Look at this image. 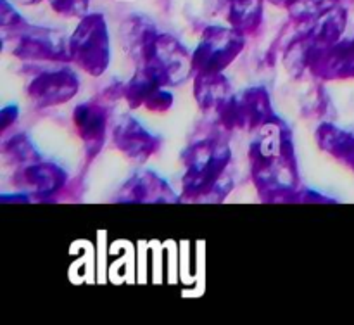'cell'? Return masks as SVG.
<instances>
[{
  "instance_id": "obj_1",
  "label": "cell",
  "mask_w": 354,
  "mask_h": 325,
  "mask_svg": "<svg viewBox=\"0 0 354 325\" xmlns=\"http://www.w3.org/2000/svg\"><path fill=\"white\" fill-rule=\"evenodd\" d=\"M251 178L263 203H290L301 187L292 131L275 116L256 130L249 147Z\"/></svg>"
},
{
  "instance_id": "obj_2",
  "label": "cell",
  "mask_w": 354,
  "mask_h": 325,
  "mask_svg": "<svg viewBox=\"0 0 354 325\" xmlns=\"http://www.w3.org/2000/svg\"><path fill=\"white\" fill-rule=\"evenodd\" d=\"M182 201L221 203L230 194L234 178L228 173L232 149L218 137H207L182 152Z\"/></svg>"
},
{
  "instance_id": "obj_3",
  "label": "cell",
  "mask_w": 354,
  "mask_h": 325,
  "mask_svg": "<svg viewBox=\"0 0 354 325\" xmlns=\"http://www.w3.org/2000/svg\"><path fill=\"white\" fill-rule=\"evenodd\" d=\"M71 62L90 76L106 73L111 62V40L106 17L102 14H86L69 37Z\"/></svg>"
},
{
  "instance_id": "obj_4",
  "label": "cell",
  "mask_w": 354,
  "mask_h": 325,
  "mask_svg": "<svg viewBox=\"0 0 354 325\" xmlns=\"http://www.w3.org/2000/svg\"><path fill=\"white\" fill-rule=\"evenodd\" d=\"M245 35L235 28L207 26L192 52L194 71L204 75L223 73L241 55Z\"/></svg>"
},
{
  "instance_id": "obj_5",
  "label": "cell",
  "mask_w": 354,
  "mask_h": 325,
  "mask_svg": "<svg viewBox=\"0 0 354 325\" xmlns=\"http://www.w3.org/2000/svg\"><path fill=\"white\" fill-rule=\"evenodd\" d=\"M277 116L265 86H251L241 95H230L220 107L218 118L225 130L256 131Z\"/></svg>"
},
{
  "instance_id": "obj_6",
  "label": "cell",
  "mask_w": 354,
  "mask_h": 325,
  "mask_svg": "<svg viewBox=\"0 0 354 325\" xmlns=\"http://www.w3.org/2000/svg\"><path fill=\"white\" fill-rule=\"evenodd\" d=\"M140 66L154 69L166 86H175L194 75L192 54L173 35L159 31L151 54Z\"/></svg>"
},
{
  "instance_id": "obj_7",
  "label": "cell",
  "mask_w": 354,
  "mask_h": 325,
  "mask_svg": "<svg viewBox=\"0 0 354 325\" xmlns=\"http://www.w3.org/2000/svg\"><path fill=\"white\" fill-rule=\"evenodd\" d=\"M16 35L17 44L12 54L21 61H71L69 40L66 41V38L57 31L26 24Z\"/></svg>"
},
{
  "instance_id": "obj_8",
  "label": "cell",
  "mask_w": 354,
  "mask_h": 325,
  "mask_svg": "<svg viewBox=\"0 0 354 325\" xmlns=\"http://www.w3.org/2000/svg\"><path fill=\"white\" fill-rule=\"evenodd\" d=\"M123 97L131 109L145 107L154 113H165L173 106V93L166 90L161 76L147 66H138L133 78L124 85Z\"/></svg>"
},
{
  "instance_id": "obj_9",
  "label": "cell",
  "mask_w": 354,
  "mask_h": 325,
  "mask_svg": "<svg viewBox=\"0 0 354 325\" xmlns=\"http://www.w3.org/2000/svg\"><path fill=\"white\" fill-rule=\"evenodd\" d=\"M182 197L156 171L144 169L131 175L114 196V203L123 204H175Z\"/></svg>"
},
{
  "instance_id": "obj_10",
  "label": "cell",
  "mask_w": 354,
  "mask_h": 325,
  "mask_svg": "<svg viewBox=\"0 0 354 325\" xmlns=\"http://www.w3.org/2000/svg\"><path fill=\"white\" fill-rule=\"evenodd\" d=\"M80 90V78L69 68L44 71L28 85V95L38 107L61 106L69 102Z\"/></svg>"
},
{
  "instance_id": "obj_11",
  "label": "cell",
  "mask_w": 354,
  "mask_h": 325,
  "mask_svg": "<svg viewBox=\"0 0 354 325\" xmlns=\"http://www.w3.org/2000/svg\"><path fill=\"white\" fill-rule=\"evenodd\" d=\"M113 142L118 151L135 161H147L161 145V138L151 133L130 114H121L113 123Z\"/></svg>"
},
{
  "instance_id": "obj_12",
  "label": "cell",
  "mask_w": 354,
  "mask_h": 325,
  "mask_svg": "<svg viewBox=\"0 0 354 325\" xmlns=\"http://www.w3.org/2000/svg\"><path fill=\"white\" fill-rule=\"evenodd\" d=\"M73 123L85 145L86 159H93L106 144L107 109L99 102H82L73 111Z\"/></svg>"
},
{
  "instance_id": "obj_13",
  "label": "cell",
  "mask_w": 354,
  "mask_h": 325,
  "mask_svg": "<svg viewBox=\"0 0 354 325\" xmlns=\"http://www.w3.org/2000/svg\"><path fill=\"white\" fill-rule=\"evenodd\" d=\"M310 71L322 80L354 78V38L341 40L311 61Z\"/></svg>"
},
{
  "instance_id": "obj_14",
  "label": "cell",
  "mask_w": 354,
  "mask_h": 325,
  "mask_svg": "<svg viewBox=\"0 0 354 325\" xmlns=\"http://www.w3.org/2000/svg\"><path fill=\"white\" fill-rule=\"evenodd\" d=\"M19 176L24 185H30L33 189L35 197L44 199L45 203H48V199L61 192L68 183L66 169L55 162L48 161H37L26 165L19 171Z\"/></svg>"
},
{
  "instance_id": "obj_15",
  "label": "cell",
  "mask_w": 354,
  "mask_h": 325,
  "mask_svg": "<svg viewBox=\"0 0 354 325\" xmlns=\"http://www.w3.org/2000/svg\"><path fill=\"white\" fill-rule=\"evenodd\" d=\"M158 35L159 31L156 30L152 21H149L147 17L133 14V16H130L124 21L123 41L127 45V50L138 62V66L149 57Z\"/></svg>"
},
{
  "instance_id": "obj_16",
  "label": "cell",
  "mask_w": 354,
  "mask_h": 325,
  "mask_svg": "<svg viewBox=\"0 0 354 325\" xmlns=\"http://www.w3.org/2000/svg\"><path fill=\"white\" fill-rule=\"evenodd\" d=\"M318 147L354 171V135L334 123H322L317 128Z\"/></svg>"
},
{
  "instance_id": "obj_17",
  "label": "cell",
  "mask_w": 354,
  "mask_h": 325,
  "mask_svg": "<svg viewBox=\"0 0 354 325\" xmlns=\"http://www.w3.org/2000/svg\"><path fill=\"white\" fill-rule=\"evenodd\" d=\"M230 92V82H228L223 73H214V75L196 73V78H194V97H196L201 109H218L232 95Z\"/></svg>"
},
{
  "instance_id": "obj_18",
  "label": "cell",
  "mask_w": 354,
  "mask_h": 325,
  "mask_svg": "<svg viewBox=\"0 0 354 325\" xmlns=\"http://www.w3.org/2000/svg\"><path fill=\"white\" fill-rule=\"evenodd\" d=\"M227 19L235 30L252 35L263 23V0H228Z\"/></svg>"
},
{
  "instance_id": "obj_19",
  "label": "cell",
  "mask_w": 354,
  "mask_h": 325,
  "mask_svg": "<svg viewBox=\"0 0 354 325\" xmlns=\"http://www.w3.org/2000/svg\"><path fill=\"white\" fill-rule=\"evenodd\" d=\"M2 154L10 161L17 162V165H31V162L41 161L40 151L35 147L31 138L23 131L12 135V137L3 142Z\"/></svg>"
},
{
  "instance_id": "obj_20",
  "label": "cell",
  "mask_w": 354,
  "mask_h": 325,
  "mask_svg": "<svg viewBox=\"0 0 354 325\" xmlns=\"http://www.w3.org/2000/svg\"><path fill=\"white\" fill-rule=\"evenodd\" d=\"M339 0H286L283 7L297 23H310L328 9L337 6Z\"/></svg>"
},
{
  "instance_id": "obj_21",
  "label": "cell",
  "mask_w": 354,
  "mask_h": 325,
  "mask_svg": "<svg viewBox=\"0 0 354 325\" xmlns=\"http://www.w3.org/2000/svg\"><path fill=\"white\" fill-rule=\"evenodd\" d=\"M55 12L68 17H83L88 10V0H48Z\"/></svg>"
},
{
  "instance_id": "obj_22",
  "label": "cell",
  "mask_w": 354,
  "mask_h": 325,
  "mask_svg": "<svg viewBox=\"0 0 354 325\" xmlns=\"http://www.w3.org/2000/svg\"><path fill=\"white\" fill-rule=\"evenodd\" d=\"M0 23H2V30H12L14 33H17L19 30H23L26 26V21L19 16L16 9L10 6L7 0H0Z\"/></svg>"
},
{
  "instance_id": "obj_23",
  "label": "cell",
  "mask_w": 354,
  "mask_h": 325,
  "mask_svg": "<svg viewBox=\"0 0 354 325\" xmlns=\"http://www.w3.org/2000/svg\"><path fill=\"white\" fill-rule=\"evenodd\" d=\"M290 203H304V204H334L337 201L330 199V197L324 196V194L317 192L313 189H308V187H299V189L294 192V196L290 197Z\"/></svg>"
},
{
  "instance_id": "obj_24",
  "label": "cell",
  "mask_w": 354,
  "mask_h": 325,
  "mask_svg": "<svg viewBox=\"0 0 354 325\" xmlns=\"http://www.w3.org/2000/svg\"><path fill=\"white\" fill-rule=\"evenodd\" d=\"M17 116H19V107L16 104H7L6 107H2V111H0V130H2V133L7 131L10 124L16 123Z\"/></svg>"
},
{
  "instance_id": "obj_25",
  "label": "cell",
  "mask_w": 354,
  "mask_h": 325,
  "mask_svg": "<svg viewBox=\"0 0 354 325\" xmlns=\"http://www.w3.org/2000/svg\"><path fill=\"white\" fill-rule=\"evenodd\" d=\"M0 203H31L30 194H2Z\"/></svg>"
},
{
  "instance_id": "obj_26",
  "label": "cell",
  "mask_w": 354,
  "mask_h": 325,
  "mask_svg": "<svg viewBox=\"0 0 354 325\" xmlns=\"http://www.w3.org/2000/svg\"><path fill=\"white\" fill-rule=\"evenodd\" d=\"M268 2L275 3V6H283V2H286V0H268Z\"/></svg>"
},
{
  "instance_id": "obj_27",
  "label": "cell",
  "mask_w": 354,
  "mask_h": 325,
  "mask_svg": "<svg viewBox=\"0 0 354 325\" xmlns=\"http://www.w3.org/2000/svg\"><path fill=\"white\" fill-rule=\"evenodd\" d=\"M21 2H23V3H37V2H40V0H21Z\"/></svg>"
},
{
  "instance_id": "obj_28",
  "label": "cell",
  "mask_w": 354,
  "mask_h": 325,
  "mask_svg": "<svg viewBox=\"0 0 354 325\" xmlns=\"http://www.w3.org/2000/svg\"><path fill=\"white\" fill-rule=\"evenodd\" d=\"M221 2H228V0H221Z\"/></svg>"
}]
</instances>
